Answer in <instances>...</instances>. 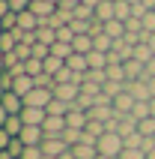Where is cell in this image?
<instances>
[{
	"label": "cell",
	"instance_id": "6da1fadb",
	"mask_svg": "<svg viewBox=\"0 0 155 159\" xmlns=\"http://www.w3.org/2000/svg\"><path fill=\"white\" fill-rule=\"evenodd\" d=\"M95 147H98L102 156H116V159H119V153L125 150V141H122V135H116V132H104Z\"/></svg>",
	"mask_w": 155,
	"mask_h": 159
},
{
	"label": "cell",
	"instance_id": "7a4b0ae2",
	"mask_svg": "<svg viewBox=\"0 0 155 159\" xmlns=\"http://www.w3.org/2000/svg\"><path fill=\"white\" fill-rule=\"evenodd\" d=\"M72 147L66 144V138L63 135H45V141H42V153L45 156H54V159H60L63 153H69Z\"/></svg>",
	"mask_w": 155,
	"mask_h": 159
},
{
	"label": "cell",
	"instance_id": "3957f363",
	"mask_svg": "<svg viewBox=\"0 0 155 159\" xmlns=\"http://www.w3.org/2000/svg\"><path fill=\"white\" fill-rule=\"evenodd\" d=\"M78 96H81V84H54V99H60L66 105H75Z\"/></svg>",
	"mask_w": 155,
	"mask_h": 159
},
{
	"label": "cell",
	"instance_id": "277c9868",
	"mask_svg": "<svg viewBox=\"0 0 155 159\" xmlns=\"http://www.w3.org/2000/svg\"><path fill=\"white\" fill-rule=\"evenodd\" d=\"M125 90H128L137 102H152V93H149L146 81H125Z\"/></svg>",
	"mask_w": 155,
	"mask_h": 159
},
{
	"label": "cell",
	"instance_id": "5b68a950",
	"mask_svg": "<svg viewBox=\"0 0 155 159\" xmlns=\"http://www.w3.org/2000/svg\"><path fill=\"white\" fill-rule=\"evenodd\" d=\"M45 117H48V111H45V108H30V105H24V111H21L24 126H42Z\"/></svg>",
	"mask_w": 155,
	"mask_h": 159
},
{
	"label": "cell",
	"instance_id": "8992f818",
	"mask_svg": "<svg viewBox=\"0 0 155 159\" xmlns=\"http://www.w3.org/2000/svg\"><path fill=\"white\" fill-rule=\"evenodd\" d=\"M0 105L6 108L9 114H21V111H24V96H18L15 90H9V93H3Z\"/></svg>",
	"mask_w": 155,
	"mask_h": 159
},
{
	"label": "cell",
	"instance_id": "52a82bcc",
	"mask_svg": "<svg viewBox=\"0 0 155 159\" xmlns=\"http://www.w3.org/2000/svg\"><path fill=\"white\" fill-rule=\"evenodd\" d=\"M30 12H33L39 21H48V18L57 12V6H54L51 0H33V3H30Z\"/></svg>",
	"mask_w": 155,
	"mask_h": 159
},
{
	"label": "cell",
	"instance_id": "ba28073f",
	"mask_svg": "<svg viewBox=\"0 0 155 159\" xmlns=\"http://www.w3.org/2000/svg\"><path fill=\"white\" fill-rule=\"evenodd\" d=\"M42 132L45 135H63L66 132V117H57V114H48L42 123Z\"/></svg>",
	"mask_w": 155,
	"mask_h": 159
},
{
	"label": "cell",
	"instance_id": "9c48e42d",
	"mask_svg": "<svg viewBox=\"0 0 155 159\" xmlns=\"http://www.w3.org/2000/svg\"><path fill=\"white\" fill-rule=\"evenodd\" d=\"M86 123H90V114L81 111V108H72L69 114H66V126H69V129H81V132H84Z\"/></svg>",
	"mask_w": 155,
	"mask_h": 159
},
{
	"label": "cell",
	"instance_id": "30bf717a",
	"mask_svg": "<svg viewBox=\"0 0 155 159\" xmlns=\"http://www.w3.org/2000/svg\"><path fill=\"white\" fill-rule=\"evenodd\" d=\"M134 102H137V99L131 96L128 90H122L119 96L113 99V111H116V114H131V108H134Z\"/></svg>",
	"mask_w": 155,
	"mask_h": 159
},
{
	"label": "cell",
	"instance_id": "8fae6325",
	"mask_svg": "<svg viewBox=\"0 0 155 159\" xmlns=\"http://www.w3.org/2000/svg\"><path fill=\"white\" fill-rule=\"evenodd\" d=\"M113 18H116V3H113V0H104V3L95 6V21L107 24V21H113Z\"/></svg>",
	"mask_w": 155,
	"mask_h": 159
},
{
	"label": "cell",
	"instance_id": "7c38bea8",
	"mask_svg": "<svg viewBox=\"0 0 155 159\" xmlns=\"http://www.w3.org/2000/svg\"><path fill=\"white\" fill-rule=\"evenodd\" d=\"M18 138H21L24 144H42L45 141V132H42V126H24Z\"/></svg>",
	"mask_w": 155,
	"mask_h": 159
},
{
	"label": "cell",
	"instance_id": "4fadbf2b",
	"mask_svg": "<svg viewBox=\"0 0 155 159\" xmlns=\"http://www.w3.org/2000/svg\"><path fill=\"white\" fill-rule=\"evenodd\" d=\"M33 87H36V81L30 78L27 72H24V75H18V78H12V90H15L18 96H27V93H30Z\"/></svg>",
	"mask_w": 155,
	"mask_h": 159
},
{
	"label": "cell",
	"instance_id": "5bb4252c",
	"mask_svg": "<svg viewBox=\"0 0 155 159\" xmlns=\"http://www.w3.org/2000/svg\"><path fill=\"white\" fill-rule=\"evenodd\" d=\"M72 48H75V54H90L93 51V36L90 33H81L72 39Z\"/></svg>",
	"mask_w": 155,
	"mask_h": 159
},
{
	"label": "cell",
	"instance_id": "9a60e30c",
	"mask_svg": "<svg viewBox=\"0 0 155 159\" xmlns=\"http://www.w3.org/2000/svg\"><path fill=\"white\" fill-rule=\"evenodd\" d=\"M72 153H75V159H98V147L95 144H75Z\"/></svg>",
	"mask_w": 155,
	"mask_h": 159
},
{
	"label": "cell",
	"instance_id": "2e32d148",
	"mask_svg": "<svg viewBox=\"0 0 155 159\" xmlns=\"http://www.w3.org/2000/svg\"><path fill=\"white\" fill-rule=\"evenodd\" d=\"M36 27H39V18H36L33 12H30V9L18 15V30H27V33H33Z\"/></svg>",
	"mask_w": 155,
	"mask_h": 159
},
{
	"label": "cell",
	"instance_id": "e0dca14e",
	"mask_svg": "<svg viewBox=\"0 0 155 159\" xmlns=\"http://www.w3.org/2000/svg\"><path fill=\"white\" fill-rule=\"evenodd\" d=\"M104 33L111 36L113 42H116V39H122V36H125V21H116V18H113V21H107V24H104Z\"/></svg>",
	"mask_w": 155,
	"mask_h": 159
},
{
	"label": "cell",
	"instance_id": "ac0fdd59",
	"mask_svg": "<svg viewBox=\"0 0 155 159\" xmlns=\"http://www.w3.org/2000/svg\"><path fill=\"white\" fill-rule=\"evenodd\" d=\"M66 66H69L72 72H81V75L90 69V63H86V54H72L69 60H66Z\"/></svg>",
	"mask_w": 155,
	"mask_h": 159
},
{
	"label": "cell",
	"instance_id": "d6986e66",
	"mask_svg": "<svg viewBox=\"0 0 155 159\" xmlns=\"http://www.w3.org/2000/svg\"><path fill=\"white\" fill-rule=\"evenodd\" d=\"M12 138H18L21 135V129H24V120H21V114H9V120H6V126H3Z\"/></svg>",
	"mask_w": 155,
	"mask_h": 159
},
{
	"label": "cell",
	"instance_id": "ffe728a7",
	"mask_svg": "<svg viewBox=\"0 0 155 159\" xmlns=\"http://www.w3.org/2000/svg\"><path fill=\"white\" fill-rule=\"evenodd\" d=\"M24 72L30 75V78H39L45 72V60H36V57H30V60H24Z\"/></svg>",
	"mask_w": 155,
	"mask_h": 159
},
{
	"label": "cell",
	"instance_id": "44dd1931",
	"mask_svg": "<svg viewBox=\"0 0 155 159\" xmlns=\"http://www.w3.org/2000/svg\"><path fill=\"white\" fill-rule=\"evenodd\" d=\"M131 57H134V60H140L143 66H146V63L152 60L155 54H152V48H149L146 42H140V45H134V54H131Z\"/></svg>",
	"mask_w": 155,
	"mask_h": 159
},
{
	"label": "cell",
	"instance_id": "7402d4cb",
	"mask_svg": "<svg viewBox=\"0 0 155 159\" xmlns=\"http://www.w3.org/2000/svg\"><path fill=\"white\" fill-rule=\"evenodd\" d=\"M86 63H90V69H104V66H107V54H102V51H90L86 54Z\"/></svg>",
	"mask_w": 155,
	"mask_h": 159
},
{
	"label": "cell",
	"instance_id": "603a6c76",
	"mask_svg": "<svg viewBox=\"0 0 155 159\" xmlns=\"http://www.w3.org/2000/svg\"><path fill=\"white\" fill-rule=\"evenodd\" d=\"M93 48H95V51H102V54H107L113 48V39L107 33H98V36H93Z\"/></svg>",
	"mask_w": 155,
	"mask_h": 159
},
{
	"label": "cell",
	"instance_id": "cb8c5ba5",
	"mask_svg": "<svg viewBox=\"0 0 155 159\" xmlns=\"http://www.w3.org/2000/svg\"><path fill=\"white\" fill-rule=\"evenodd\" d=\"M51 54H54V57H60V60H69L72 54H75V48H72L69 42H54L51 45Z\"/></svg>",
	"mask_w": 155,
	"mask_h": 159
},
{
	"label": "cell",
	"instance_id": "d4e9b609",
	"mask_svg": "<svg viewBox=\"0 0 155 159\" xmlns=\"http://www.w3.org/2000/svg\"><path fill=\"white\" fill-rule=\"evenodd\" d=\"M122 90H125V81H104L102 93H104V96H111V99H116Z\"/></svg>",
	"mask_w": 155,
	"mask_h": 159
},
{
	"label": "cell",
	"instance_id": "484cf974",
	"mask_svg": "<svg viewBox=\"0 0 155 159\" xmlns=\"http://www.w3.org/2000/svg\"><path fill=\"white\" fill-rule=\"evenodd\" d=\"M104 72H107V81H125V69H122V63H107Z\"/></svg>",
	"mask_w": 155,
	"mask_h": 159
},
{
	"label": "cell",
	"instance_id": "4316f807",
	"mask_svg": "<svg viewBox=\"0 0 155 159\" xmlns=\"http://www.w3.org/2000/svg\"><path fill=\"white\" fill-rule=\"evenodd\" d=\"M137 132L146 135V138H155V117H143V120H137Z\"/></svg>",
	"mask_w": 155,
	"mask_h": 159
},
{
	"label": "cell",
	"instance_id": "83f0119b",
	"mask_svg": "<svg viewBox=\"0 0 155 159\" xmlns=\"http://www.w3.org/2000/svg\"><path fill=\"white\" fill-rule=\"evenodd\" d=\"M48 114H57V117H66L72 111V105H66V102H60V99H51V105L45 108Z\"/></svg>",
	"mask_w": 155,
	"mask_h": 159
},
{
	"label": "cell",
	"instance_id": "f1b7e54d",
	"mask_svg": "<svg viewBox=\"0 0 155 159\" xmlns=\"http://www.w3.org/2000/svg\"><path fill=\"white\" fill-rule=\"evenodd\" d=\"M116 3V21H128L131 18V3L128 0H113Z\"/></svg>",
	"mask_w": 155,
	"mask_h": 159
},
{
	"label": "cell",
	"instance_id": "f546056e",
	"mask_svg": "<svg viewBox=\"0 0 155 159\" xmlns=\"http://www.w3.org/2000/svg\"><path fill=\"white\" fill-rule=\"evenodd\" d=\"M131 117H134V120L152 117V108H149V102H134V108H131Z\"/></svg>",
	"mask_w": 155,
	"mask_h": 159
},
{
	"label": "cell",
	"instance_id": "4dcf8cb0",
	"mask_svg": "<svg viewBox=\"0 0 155 159\" xmlns=\"http://www.w3.org/2000/svg\"><path fill=\"white\" fill-rule=\"evenodd\" d=\"M63 66H66V60H60V57H48V60H45V72H48V75H57V72L63 69Z\"/></svg>",
	"mask_w": 155,
	"mask_h": 159
},
{
	"label": "cell",
	"instance_id": "1f68e13d",
	"mask_svg": "<svg viewBox=\"0 0 155 159\" xmlns=\"http://www.w3.org/2000/svg\"><path fill=\"white\" fill-rule=\"evenodd\" d=\"M0 24H3V30H6V33H9V30H15V27H18V12H12V9H9L6 15L0 18Z\"/></svg>",
	"mask_w": 155,
	"mask_h": 159
},
{
	"label": "cell",
	"instance_id": "d6a6232c",
	"mask_svg": "<svg viewBox=\"0 0 155 159\" xmlns=\"http://www.w3.org/2000/svg\"><path fill=\"white\" fill-rule=\"evenodd\" d=\"M24 147H27V144L21 141V138H12V141H9V147H6V153H9V156H15V159H21Z\"/></svg>",
	"mask_w": 155,
	"mask_h": 159
},
{
	"label": "cell",
	"instance_id": "836d02e7",
	"mask_svg": "<svg viewBox=\"0 0 155 159\" xmlns=\"http://www.w3.org/2000/svg\"><path fill=\"white\" fill-rule=\"evenodd\" d=\"M45 153H42V144H27L24 147V153H21V159H42Z\"/></svg>",
	"mask_w": 155,
	"mask_h": 159
},
{
	"label": "cell",
	"instance_id": "e575fe53",
	"mask_svg": "<svg viewBox=\"0 0 155 159\" xmlns=\"http://www.w3.org/2000/svg\"><path fill=\"white\" fill-rule=\"evenodd\" d=\"M33 57H36V60H48V57H51V45L36 42V45H33Z\"/></svg>",
	"mask_w": 155,
	"mask_h": 159
},
{
	"label": "cell",
	"instance_id": "d590c367",
	"mask_svg": "<svg viewBox=\"0 0 155 159\" xmlns=\"http://www.w3.org/2000/svg\"><path fill=\"white\" fill-rule=\"evenodd\" d=\"M119 159H146V153L140 150V147H125V150L119 153Z\"/></svg>",
	"mask_w": 155,
	"mask_h": 159
},
{
	"label": "cell",
	"instance_id": "8d00e7d4",
	"mask_svg": "<svg viewBox=\"0 0 155 159\" xmlns=\"http://www.w3.org/2000/svg\"><path fill=\"white\" fill-rule=\"evenodd\" d=\"M9 3V9H12V12H18V15H21V12H27V9H30V3H33V0H6Z\"/></svg>",
	"mask_w": 155,
	"mask_h": 159
},
{
	"label": "cell",
	"instance_id": "74e56055",
	"mask_svg": "<svg viewBox=\"0 0 155 159\" xmlns=\"http://www.w3.org/2000/svg\"><path fill=\"white\" fill-rule=\"evenodd\" d=\"M72 39H75V30H72L69 24L57 30V42H69V45H72Z\"/></svg>",
	"mask_w": 155,
	"mask_h": 159
},
{
	"label": "cell",
	"instance_id": "f35d334b",
	"mask_svg": "<svg viewBox=\"0 0 155 159\" xmlns=\"http://www.w3.org/2000/svg\"><path fill=\"white\" fill-rule=\"evenodd\" d=\"M140 21H143V30H146V33H155V12H152V9H149Z\"/></svg>",
	"mask_w": 155,
	"mask_h": 159
},
{
	"label": "cell",
	"instance_id": "ab89813d",
	"mask_svg": "<svg viewBox=\"0 0 155 159\" xmlns=\"http://www.w3.org/2000/svg\"><path fill=\"white\" fill-rule=\"evenodd\" d=\"M9 141H12V135H9L6 129H0V150H6V147H9Z\"/></svg>",
	"mask_w": 155,
	"mask_h": 159
},
{
	"label": "cell",
	"instance_id": "60d3db41",
	"mask_svg": "<svg viewBox=\"0 0 155 159\" xmlns=\"http://www.w3.org/2000/svg\"><path fill=\"white\" fill-rule=\"evenodd\" d=\"M84 0H60V9H75V6H81Z\"/></svg>",
	"mask_w": 155,
	"mask_h": 159
},
{
	"label": "cell",
	"instance_id": "b9f144b4",
	"mask_svg": "<svg viewBox=\"0 0 155 159\" xmlns=\"http://www.w3.org/2000/svg\"><path fill=\"white\" fill-rule=\"evenodd\" d=\"M6 120H9V111L3 105H0V129H3V126H6Z\"/></svg>",
	"mask_w": 155,
	"mask_h": 159
},
{
	"label": "cell",
	"instance_id": "7bdbcfd3",
	"mask_svg": "<svg viewBox=\"0 0 155 159\" xmlns=\"http://www.w3.org/2000/svg\"><path fill=\"white\" fill-rule=\"evenodd\" d=\"M146 75H149V78H155V57L146 63Z\"/></svg>",
	"mask_w": 155,
	"mask_h": 159
},
{
	"label": "cell",
	"instance_id": "ee69618b",
	"mask_svg": "<svg viewBox=\"0 0 155 159\" xmlns=\"http://www.w3.org/2000/svg\"><path fill=\"white\" fill-rule=\"evenodd\" d=\"M146 45L152 48V54H155V33H149V36H146Z\"/></svg>",
	"mask_w": 155,
	"mask_h": 159
},
{
	"label": "cell",
	"instance_id": "f6af8a7d",
	"mask_svg": "<svg viewBox=\"0 0 155 159\" xmlns=\"http://www.w3.org/2000/svg\"><path fill=\"white\" fill-rule=\"evenodd\" d=\"M146 84H149V93H152V99H155V78H149Z\"/></svg>",
	"mask_w": 155,
	"mask_h": 159
},
{
	"label": "cell",
	"instance_id": "bcb514c9",
	"mask_svg": "<svg viewBox=\"0 0 155 159\" xmlns=\"http://www.w3.org/2000/svg\"><path fill=\"white\" fill-rule=\"evenodd\" d=\"M84 3H86V6H93V9H95L98 3H104V0H84Z\"/></svg>",
	"mask_w": 155,
	"mask_h": 159
},
{
	"label": "cell",
	"instance_id": "7dc6e473",
	"mask_svg": "<svg viewBox=\"0 0 155 159\" xmlns=\"http://www.w3.org/2000/svg\"><path fill=\"white\" fill-rule=\"evenodd\" d=\"M143 6H146V9H155V0H143Z\"/></svg>",
	"mask_w": 155,
	"mask_h": 159
},
{
	"label": "cell",
	"instance_id": "c3c4849f",
	"mask_svg": "<svg viewBox=\"0 0 155 159\" xmlns=\"http://www.w3.org/2000/svg\"><path fill=\"white\" fill-rule=\"evenodd\" d=\"M0 72H6V63H3V51H0Z\"/></svg>",
	"mask_w": 155,
	"mask_h": 159
},
{
	"label": "cell",
	"instance_id": "681fc988",
	"mask_svg": "<svg viewBox=\"0 0 155 159\" xmlns=\"http://www.w3.org/2000/svg\"><path fill=\"white\" fill-rule=\"evenodd\" d=\"M60 159H75V153H72V150H69V153H63V156H60Z\"/></svg>",
	"mask_w": 155,
	"mask_h": 159
},
{
	"label": "cell",
	"instance_id": "f907efd6",
	"mask_svg": "<svg viewBox=\"0 0 155 159\" xmlns=\"http://www.w3.org/2000/svg\"><path fill=\"white\" fill-rule=\"evenodd\" d=\"M146 159H155V147H152V150H149V153H146Z\"/></svg>",
	"mask_w": 155,
	"mask_h": 159
},
{
	"label": "cell",
	"instance_id": "816d5d0a",
	"mask_svg": "<svg viewBox=\"0 0 155 159\" xmlns=\"http://www.w3.org/2000/svg\"><path fill=\"white\" fill-rule=\"evenodd\" d=\"M128 3H131V6H140V3H143V0H128Z\"/></svg>",
	"mask_w": 155,
	"mask_h": 159
},
{
	"label": "cell",
	"instance_id": "f5cc1de1",
	"mask_svg": "<svg viewBox=\"0 0 155 159\" xmlns=\"http://www.w3.org/2000/svg\"><path fill=\"white\" fill-rule=\"evenodd\" d=\"M149 108H152V117H155V99H152V102H149Z\"/></svg>",
	"mask_w": 155,
	"mask_h": 159
},
{
	"label": "cell",
	"instance_id": "db71d44e",
	"mask_svg": "<svg viewBox=\"0 0 155 159\" xmlns=\"http://www.w3.org/2000/svg\"><path fill=\"white\" fill-rule=\"evenodd\" d=\"M98 159H116V156H102V153H98Z\"/></svg>",
	"mask_w": 155,
	"mask_h": 159
},
{
	"label": "cell",
	"instance_id": "11a10c76",
	"mask_svg": "<svg viewBox=\"0 0 155 159\" xmlns=\"http://www.w3.org/2000/svg\"><path fill=\"white\" fill-rule=\"evenodd\" d=\"M3 33H6V30H3V24H0V39H3Z\"/></svg>",
	"mask_w": 155,
	"mask_h": 159
},
{
	"label": "cell",
	"instance_id": "9f6ffc18",
	"mask_svg": "<svg viewBox=\"0 0 155 159\" xmlns=\"http://www.w3.org/2000/svg\"><path fill=\"white\" fill-rule=\"evenodd\" d=\"M42 159H54V156H42Z\"/></svg>",
	"mask_w": 155,
	"mask_h": 159
},
{
	"label": "cell",
	"instance_id": "6f0895ef",
	"mask_svg": "<svg viewBox=\"0 0 155 159\" xmlns=\"http://www.w3.org/2000/svg\"><path fill=\"white\" fill-rule=\"evenodd\" d=\"M152 12H155V9H152Z\"/></svg>",
	"mask_w": 155,
	"mask_h": 159
},
{
	"label": "cell",
	"instance_id": "680465c9",
	"mask_svg": "<svg viewBox=\"0 0 155 159\" xmlns=\"http://www.w3.org/2000/svg\"><path fill=\"white\" fill-rule=\"evenodd\" d=\"M0 153H3V150H0Z\"/></svg>",
	"mask_w": 155,
	"mask_h": 159
}]
</instances>
